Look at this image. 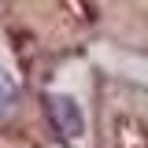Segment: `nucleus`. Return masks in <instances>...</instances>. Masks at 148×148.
I'll return each instance as SVG.
<instances>
[{
	"mask_svg": "<svg viewBox=\"0 0 148 148\" xmlns=\"http://www.w3.org/2000/svg\"><path fill=\"white\" fill-rule=\"evenodd\" d=\"M48 115H52V122L59 133H67V137H78L82 133V111L74 100L67 96H48Z\"/></svg>",
	"mask_w": 148,
	"mask_h": 148,
	"instance_id": "obj_1",
	"label": "nucleus"
},
{
	"mask_svg": "<svg viewBox=\"0 0 148 148\" xmlns=\"http://www.w3.org/2000/svg\"><path fill=\"white\" fill-rule=\"evenodd\" d=\"M11 104H15V82L0 71V111H8Z\"/></svg>",
	"mask_w": 148,
	"mask_h": 148,
	"instance_id": "obj_2",
	"label": "nucleus"
}]
</instances>
